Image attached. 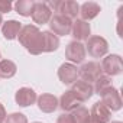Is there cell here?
<instances>
[{
    "instance_id": "f546056e",
    "label": "cell",
    "mask_w": 123,
    "mask_h": 123,
    "mask_svg": "<svg viewBox=\"0 0 123 123\" xmlns=\"http://www.w3.org/2000/svg\"><path fill=\"white\" fill-rule=\"evenodd\" d=\"M33 123H39V122H33Z\"/></svg>"
},
{
    "instance_id": "30bf717a",
    "label": "cell",
    "mask_w": 123,
    "mask_h": 123,
    "mask_svg": "<svg viewBox=\"0 0 123 123\" xmlns=\"http://www.w3.org/2000/svg\"><path fill=\"white\" fill-rule=\"evenodd\" d=\"M101 98H103V104L111 111V110H119L122 107V98H120V94L116 88H109L107 91H104L101 94Z\"/></svg>"
},
{
    "instance_id": "d4e9b609",
    "label": "cell",
    "mask_w": 123,
    "mask_h": 123,
    "mask_svg": "<svg viewBox=\"0 0 123 123\" xmlns=\"http://www.w3.org/2000/svg\"><path fill=\"white\" fill-rule=\"evenodd\" d=\"M12 10V3L7 0H0V15L2 13H7Z\"/></svg>"
},
{
    "instance_id": "8992f818",
    "label": "cell",
    "mask_w": 123,
    "mask_h": 123,
    "mask_svg": "<svg viewBox=\"0 0 123 123\" xmlns=\"http://www.w3.org/2000/svg\"><path fill=\"white\" fill-rule=\"evenodd\" d=\"M65 56L67 59H70L71 62H75V64H81L84 58H86V48L81 42H77V41H73L68 43L67 49H65Z\"/></svg>"
},
{
    "instance_id": "2e32d148",
    "label": "cell",
    "mask_w": 123,
    "mask_h": 123,
    "mask_svg": "<svg viewBox=\"0 0 123 123\" xmlns=\"http://www.w3.org/2000/svg\"><path fill=\"white\" fill-rule=\"evenodd\" d=\"M38 100V107L45 113H52L58 107V98L52 94H42Z\"/></svg>"
},
{
    "instance_id": "8fae6325",
    "label": "cell",
    "mask_w": 123,
    "mask_h": 123,
    "mask_svg": "<svg viewBox=\"0 0 123 123\" xmlns=\"http://www.w3.org/2000/svg\"><path fill=\"white\" fill-rule=\"evenodd\" d=\"M71 91L74 93V96L83 103V101H86V100H88L91 96H93V93H94V88H93V86L90 84V83H86V81H75L74 83V86H73V88H71Z\"/></svg>"
},
{
    "instance_id": "3957f363",
    "label": "cell",
    "mask_w": 123,
    "mask_h": 123,
    "mask_svg": "<svg viewBox=\"0 0 123 123\" xmlns=\"http://www.w3.org/2000/svg\"><path fill=\"white\" fill-rule=\"evenodd\" d=\"M87 51H88V55L93 56V58H100L103 56L107 49H109V45L106 42L104 38L101 36H91L87 39Z\"/></svg>"
},
{
    "instance_id": "7402d4cb",
    "label": "cell",
    "mask_w": 123,
    "mask_h": 123,
    "mask_svg": "<svg viewBox=\"0 0 123 123\" xmlns=\"http://www.w3.org/2000/svg\"><path fill=\"white\" fill-rule=\"evenodd\" d=\"M113 86H111V78L109 77V75H100L97 80H96V86L93 87L94 88V91L98 94V96H101L104 91H107L109 88H111Z\"/></svg>"
},
{
    "instance_id": "44dd1931",
    "label": "cell",
    "mask_w": 123,
    "mask_h": 123,
    "mask_svg": "<svg viewBox=\"0 0 123 123\" xmlns=\"http://www.w3.org/2000/svg\"><path fill=\"white\" fill-rule=\"evenodd\" d=\"M33 6H35V2H32V0H19V2L15 3L16 12L22 16H31Z\"/></svg>"
},
{
    "instance_id": "d6986e66",
    "label": "cell",
    "mask_w": 123,
    "mask_h": 123,
    "mask_svg": "<svg viewBox=\"0 0 123 123\" xmlns=\"http://www.w3.org/2000/svg\"><path fill=\"white\" fill-rule=\"evenodd\" d=\"M20 29H22V26H20V23L16 22V20H7V22L3 23V26H2V32H3V36H5L6 39H15V38L19 35Z\"/></svg>"
},
{
    "instance_id": "484cf974",
    "label": "cell",
    "mask_w": 123,
    "mask_h": 123,
    "mask_svg": "<svg viewBox=\"0 0 123 123\" xmlns=\"http://www.w3.org/2000/svg\"><path fill=\"white\" fill-rule=\"evenodd\" d=\"M56 123H74V119H73V116H71V114L64 113V114H61V116L58 117Z\"/></svg>"
},
{
    "instance_id": "277c9868",
    "label": "cell",
    "mask_w": 123,
    "mask_h": 123,
    "mask_svg": "<svg viewBox=\"0 0 123 123\" xmlns=\"http://www.w3.org/2000/svg\"><path fill=\"white\" fill-rule=\"evenodd\" d=\"M78 75L83 78V81L86 83H96V80L101 75V67L98 62H94V61H91V62H87L84 64L80 71H78Z\"/></svg>"
},
{
    "instance_id": "ac0fdd59",
    "label": "cell",
    "mask_w": 123,
    "mask_h": 123,
    "mask_svg": "<svg viewBox=\"0 0 123 123\" xmlns=\"http://www.w3.org/2000/svg\"><path fill=\"white\" fill-rule=\"evenodd\" d=\"M59 46V39L52 32H42V52H52Z\"/></svg>"
},
{
    "instance_id": "9c48e42d",
    "label": "cell",
    "mask_w": 123,
    "mask_h": 123,
    "mask_svg": "<svg viewBox=\"0 0 123 123\" xmlns=\"http://www.w3.org/2000/svg\"><path fill=\"white\" fill-rule=\"evenodd\" d=\"M58 77L64 84H74L78 77V68L74 64H62L58 70Z\"/></svg>"
},
{
    "instance_id": "83f0119b",
    "label": "cell",
    "mask_w": 123,
    "mask_h": 123,
    "mask_svg": "<svg viewBox=\"0 0 123 123\" xmlns=\"http://www.w3.org/2000/svg\"><path fill=\"white\" fill-rule=\"evenodd\" d=\"M2 23H3V19H2V15H0V26H2Z\"/></svg>"
},
{
    "instance_id": "5bb4252c",
    "label": "cell",
    "mask_w": 123,
    "mask_h": 123,
    "mask_svg": "<svg viewBox=\"0 0 123 123\" xmlns=\"http://www.w3.org/2000/svg\"><path fill=\"white\" fill-rule=\"evenodd\" d=\"M80 12V6L77 2H73V0H59V7H58V15H62L68 19H74L77 18Z\"/></svg>"
},
{
    "instance_id": "7c38bea8",
    "label": "cell",
    "mask_w": 123,
    "mask_h": 123,
    "mask_svg": "<svg viewBox=\"0 0 123 123\" xmlns=\"http://www.w3.org/2000/svg\"><path fill=\"white\" fill-rule=\"evenodd\" d=\"M71 33L74 36V39L77 42L80 41H87L90 38V23L78 19L73 23V28H71Z\"/></svg>"
},
{
    "instance_id": "ffe728a7",
    "label": "cell",
    "mask_w": 123,
    "mask_h": 123,
    "mask_svg": "<svg viewBox=\"0 0 123 123\" xmlns=\"http://www.w3.org/2000/svg\"><path fill=\"white\" fill-rule=\"evenodd\" d=\"M16 74V64L10 59L0 61V77L2 78H12Z\"/></svg>"
},
{
    "instance_id": "4316f807",
    "label": "cell",
    "mask_w": 123,
    "mask_h": 123,
    "mask_svg": "<svg viewBox=\"0 0 123 123\" xmlns=\"http://www.w3.org/2000/svg\"><path fill=\"white\" fill-rule=\"evenodd\" d=\"M6 120V110H5V107L0 104V123H3Z\"/></svg>"
},
{
    "instance_id": "f1b7e54d",
    "label": "cell",
    "mask_w": 123,
    "mask_h": 123,
    "mask_svg": "<svg viewBox=\"0 0 123 123\" xmlns=\"http://www.w3.org/2000/svg\"><path fill=\"white\" fill-rule=\"evenodd\" d=\"M110 123H122V122H110Z\"/></svg>"
},
{
    "instance_id": "7a4b0ae2",
    "label": "cell",
    "mask_w": 123,
    "mask_h": 123,
    "mask_svg": "<svg viewBox=\"0 0 123 123\" xmlns=\"http://www.w3.org/2000/svg\"><path fill=\"white\" fill-rule=\"evenodd\" d=\"M49 28L54 32V35L65 36V35H70L73 22H71V19H68L62 15H54L49 20Z\"/></svg>"
},
{
    "instance_id": "6da1fadb",
    "label": "cell",
    "mask_w": 123,
    "mask_h": 123,
    "mask_svg": "<svg viewBox=\"0 0 123 123\" xmlns=\"http://www.w3.org/2000/svg\"><path fill=\"white\" fill-rule=\"evenodd\" d=\"M19 42L33 55H39L42 52V32L33 26L26 25L19 32Z\"/></svg>"
},
{
    "instance_id": "ba28073f",
    "label": "cell",
    "mask_w": 123,
    "mask_h": 123,
    "mask_svg": "<svg viewBox=\"0 0 123 123\" xmlns=\"http://www.w3.org/2000/svg\"><path fill=\"white\" fill-rule=\"evenodd\" d=\"M110 122V110L101 103H96L90 111V123H109Z\"/></svg>"
},
{
    "instance_id": "603a6c76",
    "label": "cell",
    "mask_w": 123,
    "mask_h": 123,
    "mask_svg": "<svg viewBox=\"0 0 123 123\" xmlns=\"http://www.w3.org/2000/svg\"><path fill=\"white\" fill-rule=\"evenodd\" d=\"M71 116L74 119V123H88L90 122V111L83 106L77 107Z\"/></svg>"
},
{
    "instance_id": "cb8c5ba5",
    "label": "cell",
    "mask_w": 123,
    "mask_h": 123,
    "mask_svg": "<svg viewBox=\"0 0 123 123\" xmlns=\"http://www.w3.org/2000/svg\"><path fill=\"white\" fill-rule=\"evenodd\" d=\"M5 123H28V119L22 113H12V114L6 116Z\"/></svg>"
},
{
    "instance_id": "52a82bcc",
    "label": "cell",
    "mask_w": 123,
    "mask_h": 123,
    "mask_svg": "<svg viewBox=\"0 0 123 123\" xmlns=\"http://www.w3.org/2000/svg\"><path fill=\"white\" fill-rule=\"evenodd\" d=\"M31 16H32L33 22L43 25V23H48V22L51 20V18H52V12H51V9L46 6L45 2H38V3H35Z\"/></svg>"
},
{
    "instance_id": "4fadbf2b",
    "label": "cell",
    "mask_w": 123,
    "mask_h": 123,
    "mask_svg": "<svg viewBox=\"0 0 123 123\" xmlns=\"http://www.w3.org/2000/svg\"><path fill=\"white\" fill-rule=\"evenodd\" d=\"M15 98H16V103H18L19 106H22V107H28V106L33 104V103L36 101L38 97H36V93H35L32 88L22 87V88L18 90Z\"/></svg>"
},
{
    "instance_id": "5b68a950",
    "label": "cell",
    "mask_w": 123,
    "mask_h": 123,
    "mask_svg": "<svg viewBox=\"0 0 123 123\" xmlns=\"http://www.w3.org/2000/svg\"><path fill=\"white\" fill-rule=\"evenodd\" d=\"M101 71H104L107 75H117L123 70V62L119 55H109L101 62Z\"/></svg>"
},
{
    "instance_id": "9a60e30c",
    "label": "cell",
    "mask_w": 123,
    "mask_h": 123,
    "mask_svg": "<svg viewBox=\"0 0 123 123\" xmlns=\"http://www.w3.org/2000/svg\"><path fill=\"white\" fill-rule=\"evenodd\" d=\"M58 104L61 106V109L65 110V111H74L77 107H80L81 101H80V100L74 96V93L70 90V91H65L62 96H61Z\"/></svg>"
},
{
    "instance_id": "e0dca14e",
    "label": "cell",
    "mask_w": 123,
    "mask_h": 123,
    "mask_svg": "<svg viewBox=\"0 0 123 123\" xmlns=\"http://www.w3.org/2000/svg\"><path fill=\"white\" fill-rule=\"evenodd\" d=\"M80 15H81V20H91V19H94L98 13H100V6L97 5V3H94V2H87V3H84V5H81V7H80V12H78Z\"/></svg>"
}]
</instances>
